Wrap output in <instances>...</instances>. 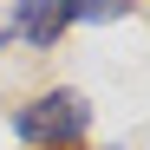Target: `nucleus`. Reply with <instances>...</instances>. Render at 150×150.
Returning <instances> with one entry per match:
<instances>
[{
  "instance_id": "1",
  "label": "nucleus",
  "mask_w": 150,
  "mask_h": 150,
  "mask_svg": "<svg viewBox=\"0 0 150 150\" xmlns=\"http://www.w3.org/2000/svg\"><path fill=\"white\" fill-rule=\"evenodd\" d=\"M85 131H91V105L79 91H46L13 111V137L26 150H79Z\"/></svg>"
},
{
  "instance_id": "2",
  "label": "nucleus",
  "mask_w": 150,
  "mask_h": 150,
  "mask_svg": "<svg viewBox=\"0 0 150 150\" xmlns=\"http://www.w3.org/2000/svg\"><path fill=\"white\" fill-rule=\"evenodd\" d=\"M79 20V0H13V33L26 46H59Z\"/></svg>"
},
{
  "instance_id": "3",
  "label": "nucleus",
  "mask_w": 150,
  "mask_h": 150,
  "mask_svg": "<svg viewBox=\"0 0 150 150\" xmlns=\"http://www.w3.org/2000/svg\"><path fill=\"white\" fill-rule=\"evenodd\" d=\"M131 13V0H79V20H98V26H105V20H124Z\"/></svg>"
},
{
  "instance_id": "4",
  "label": "nucleus",
  "mask_w": 150,
  "mask_h": 150,
  "mask_svg": "<svg viewBox=\"0 0 150 150\" xmlns=\"http://www.w3.org/2000/svg\"><path fill=\"white\" fill-rule=\"evenodd\" d=\"M0 46H7V33H0Z\"/></svg>"
}]
</instances>
